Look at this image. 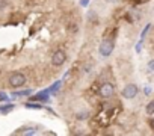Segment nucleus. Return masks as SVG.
I'll use <instances>...</instances> for the list:
<instances>
[{"label":"nucleus","mask_w":154,"mask_h":136,"mask_svg":"<svg viewBox=\"0 0 154 136\" xmlns=\"http://www.w3.org/2000/svg\"><path fill=\"white\" fill-rule=\"evenodd\" d=\"M143 92H145V94H146V95H148V94H149V92H151V89H149V88H145V91H143Z\"/></svg>","instance_id":"f8f14e48"},{"label":"nucleus","mask_w":154,"mask_h":136,"mask_svg":"<svg viewBox=\"0 0 154 136\" xmlns=\"http://www.w3.org/2000/svg\"><path fill=\"white\" fill-rule=\"evenodd\" d=\"M104 2H107V3H115L116 0H104Z\"/></svg>","instance_id":"ddd939ff"},{"label":"nucleus","mask_w":154,"mask_h":136,"mask_svg":"<svg viewBox=\"0 0 154 136\" xmlns=\"http://www.w3.org/2000/svg\"><path fill=\"white\" fill-rule=\"evenodd\" d=\"M86 3H88V0H82V5H83V6H85Z\"/></svg>","instance_id":"4468645a"},{"label":"nucleus","mask_w":154,"mask_h":136,"mask_svg":"<svg viewBox=\"0 0 154 136\" xmlns=\"http://www.w3.org/2000/svg\"><path fill=\"white\" fill-rule=\"evenodd\" d=\"M65 60H66V53L63 50H56L51 56V65L53 66H60V65L65 63Z\"/></svg>","instance_id":"39448f33"},{"label":"nucleus","mask_w":154,"mask_h":136,"mask_svg":"<svg viewBox=\"0 0 154 136\" xmlns=\"http://www.w3.org/2000/svg\"><path fill=\"white\" fill-rule=\"evenodd\" d=\"M26 76L23 74V73H18V71H15V73H12L11 76H9V85L12 86V88H21L24 83H26Z\"/></svg>","instance_id":"f257e3e1"},{"label":"nucleus","mask_w":154,"mask_h":136,"mask_svg":"<svg viewBox=\"0 0 154 136\" xmlns=\"http://www.w3.org/2000/svg\"><path fill=\"white\" fill-rule=\"evenodd\" d=\"M113 47H115V44H113L112 39H104V41H101V44H100V47H98V53H100L103 57H107V56L112 54Z\"/></svg>","instance_id":"f03ea898"},{"label":"nucleus","mask_w":154,"mask_h":136,"mask_svg":"<svg viewBox=\"0 0 154 136\" xmlns=\"http://www.w3.org/2000/svg\"><path fill=\"white\" fill-rule=\"evenodd\" d=\"M146 71L151 73V74H154V59H151V60L146 63Z\"/></svg>","instance_id":"0eeeda50"},{"label":"nucleus","mask_w":154,"mask_h":136,"mask_svg":"<svg viewBox=\"0 0 154 136\" xmlns=\"http://www.w3.org/2000/svg\"><path fill=\"white\" fill-rule=\"evenodd\" d=\"M30 94H32V91L27 89V91H24V92H18V94H15V95H30Z\"/></svg>","instance_id":"9d476101"},{"label":"nucleus","mask_w":154,"mask_h":136,"mask_svg":"<svg viewBox=\"0 0 154 136\" xmlns=\"http://www.w3.org/2000/svg\"><path fill=\"white\" fill-rule=\"evenodd\" d=\"M121 94H122L124 98L133 100V98L139 94V88H137V85H134V83H128V85L124 86V89L121 91Z\"/></svg>","instance_id":"7ed1b4c3"},{"label":"nucleus","mask_w":154,"mask_h":136,"mask_svg":"<svg viewBox=\"0 0 154 136\" xmlns=\"http://www.w3.org/2000/svg\"><path fill=\"white\" fill-rule=\"evenodd\" d=\"M98 94H100V97H103V98H110V97L115 95V86H113L112 83H109V82H104V83L100 86Z\"/></svg>","instance_id":"20e7f679"},{"label":"nucleus","mask_w":154,"mask_h":136,"mask_svg":"<svg viewBox=\"0 0 154 136\" xmlns=\"http://www.w3.org/2000/svg\"><path fill=\"white\" fill-rule=\"evenodd\" d=\"M88 118H89V112H88V110L77 113V119H88Z\"/></svg>","instance_id":"6e6552de"},{"label":"nucleus","mask_w":154,"mask_h":136,"mask_svg":"<svg viewBox=\"0 0 154 136\" xmlns=\"http://www.w3.org/2000/svg\"><path fill=\"white\" fill-rule=\"evenodd\" d=\"M8 0H0V11H3V9H6L8 8Z\"/></svg>","instance_id":"1a4fd4ad"},{"label":"nucleus","mask_w":154,"mask_h":136,"mask_svg":"<svg viewBox=\"0 0 154 136\" xmlns=\"http://www.w3.org/2000/svg\"><path fill=\"white\" fill-rule=\"evenodd\" d=\"M145 110H146V113H148V115H152V113H154V100H151V101L146 104Z\"/></svg>","instance_id":"423d86ee"},{"label":"nucleus","mask_w":154,"mask_h":136,"mask_svg":"<svg viewBox=\"0 0 154 136\" xmlns=\"http://www.w3.org/2000/svg\"><path fill=\"white\" fill-rule=\"evenodd\" d=\"M149 125H151V128H154V118H151V121H149Z\"/></svg>","instance_id":"9b49d317"}]
</instances>
